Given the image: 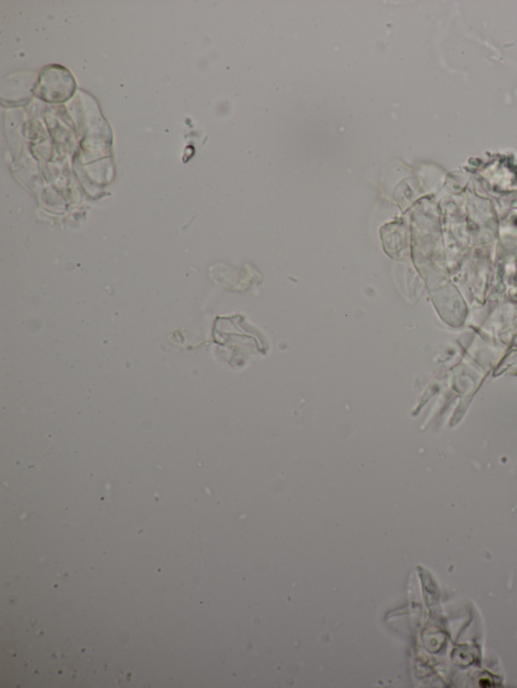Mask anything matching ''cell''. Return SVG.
Returning <instances> with one entry per match:
<instances>
[{"instance_id": "cell-1", "label": "cell", "mask_w": 517, "mask_h": 688, "mask_svg": "<svg viewBox=\"0 0 517 688\" xmlns=\"http://www.w3.org/2000/svg\"><path fill=\"white\" fill-rule=\"evenodd\" d=\"M75 89L73 76L67 69L53 66L43 70L39 82V95L50 102H63Z\"/></svg>"}]
</instances>
